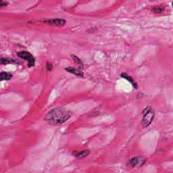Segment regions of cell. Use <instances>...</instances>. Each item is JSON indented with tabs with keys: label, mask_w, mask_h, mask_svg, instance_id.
Returning a JSON list of instances; mask_svg holds the SVG:
<instances>
[{
	"label": "cell",
	"mask_w": 173,
	"mask_h": 173,
	"mask_svg": "<svg viewBox=\"0 0 173 173\" xmlns=\"http://www.w3.org/2000/svg\"><path fill=\"white\" fill-rule=\"evenodd\" d=\"M72 116V112L64 108H54L45 116V120L52 124L59 125L67 121Z\"/></svg>",
	"instance_id": "cell-1"
},
{
	"label": "cell",
	"mask_w": 173,
	"mask_h": 173,
	"mask_svg": "<svg viewBox=\"0 0 173 173\" xmlns=\"http://www.w3.org/2000/svg\"><path fill=\"white\" fill-rule=\"evenodd\" d=\"M155 116L154 110L151 107L145 108L143 112V120H142V126L143 128H146L150 125Z\"/></svg>",
	"instance_id": "cell-2"
},
{
	"label": "cell",
	"mask_w": 173,
	"mask_h": 173,
	"mask_svg": "<svg viewBox=\"0 0 173 173\" xmlns=\"http://www.w3.org/2000/svg\"><path fill=\"white\" fill-rule=\"evenodd\" d=\"M18 56L20 58L28 61V67H32V66H35V57L32 56V54L29 53L28 52L26 51L20 52L18 53Z\"/></svg>",
	"instance_id": "cell-3"
},
{
	"label": "cell",
	"mask_w": 173,
	"mask_h": 173,
	"mask_svg": "<svg viewBox=\"0 0 173 173\" xmlns=\"http://www.w3.org/2000/svg\"><path fill=\"white\" fill-rule=\"evenodd\" d=\"M145 162V158H142V157H134V158H131L129 162V166L131 168L135 167H140L144 164Z\"/></svg>",
	"instance_id": "cell-4"
},
{
	"label": "cell",
	"mask_w": 173,
	"mask_h": 173,
	"mask_svg": "<svg viewBox=\"0 0 173 173\" xmlns=\"http://www.w3.org/2000/svg\"><path fill=\"white\" fill-rule=\"evenodd\" d=\"M46 24L54 26H62L66 23V20L62 18H55V19H50L44 20L43 22Z\"/></svg>",
	"instance_id": "cell-5"
},
{
	"label": "cell",
	"mask_w": 173,
	"mask_h": 173,
	"mask_svg": "<svg viewBox=\"0 0 173 173\" xmlns=\"http://www.w3.org/2000/svg\"><path fill=\"white\" fill-rule=\"evenodd\" d=\"M66 70L67 72H68V73L73 74V75H75L76 76H78V77H83L84 76V73L82 70L77 69V68H75L74 67H70V66H69V67L66 68Z\"/></svg>",
	"instance_id": "cell-6"
},
{
	"label": "cell",
	"mask_w": 173,
	"mask_h": 173,
	"mask_svg": "<svg viewBox=\"0 0 173 173\" xmlns=\"http://www.w3.org/2000/svg\"><path fill=\"white\" fill-rule=\"evenodd\" d=\"M121 77L124 78V79H126V80H127L129 83H131V85L133 86V87L135 88V89H137V86H138L137 84V83L135 82L134 79H133L132 77H131V76L128 75L127 73H122Z\"/></svg>",
	"instance_id": "cell-7"
},
{
	"label": "cell",
	"mask_w": 173,
	"mask_h": 173,
	"mask_svg": "<svg viewBox=\"0 0 173 173\" xmlns=\"http://www.w3.org/2000/svg\"><path fill=\"white\" fill-rule=\"evenodd\" d=\"M0 63L1 65H6L8 64H20V62H18L15 59L9 58V57H2L1 59Z\"/></svg>",
	"instance_id": "cell-8"
},
{
	"label": "cell",
	"mask_w": 173,
	"mask_h": 173,
	"mask_svg": "<svg viewBox=\"0 0 173 173\" xmlns=\"http://www.w3.org/2000/svg\"><path fill=\"white\" fill-rule=\"evenodd\" d=\"M12 78V74L7 73V72H1L0 73V81H9Z\"/></svg>",
	"instance_id": "cell-9"
},
{
	"label": "cell",
	"mask_w": 173,
	"mask_h": 173,
	"mask_svg": "<svg viewBox=\"0 0 173 173\" xmlns=\"http://www.w3.org/2000/svg\"><path fill=\"white\" fill-rule=\"evenodd\" d=\"M90 154V151L89 149H86V150H83L82 151H79V152L76 153V154H74V156H75L76 158H85V157L88 156Z\"/></svg>",
	"instance_id": "cell-10"
},
{
	"label": "cell",
	"mask_w": 173,
	"mask_h": 173,
	"mask_svg": "<svg viewBox=\"0 0 173 173\" xmlns=\"http://www.w3.org/2000/svg\"><path fill=\"white\" fill-rule=\"evenodd\" d=\"M165 10L164 6L163 5H156L152 8V11L155 14H161Z\"/></svg>",
	"instance_id": "cell-11"
},
{
	"label": "cell",
	"mask_w": 173,
	"mask_h": 173,
	"mask_svg": "<svg viewBox=\"0 0 173 173\" xmlns=\"http://www.w3.org/2000/svg\"><path fill=\"white\" fill-rule=\"evenodd\" d=\"M72 57H73L74 60H75V62H76L77 64H79V65H81V66H83V63H82V62H81V59H79L78 57L76 56V55H72Z\"/></svg>",
	"instance_id": "cell-12"
},
{
	"label": "cell",
	"mask_w": 173,
	"mask_h": 173,
	"mask_svg": "<svg viewBox=\"0 0 173 173\" xmlns=\"http://www.w3.org/2000/svg\"><path fill=\"white\" fill-rule=\"evenodd\" d=\"M52 68H53V66H52V64L51 62H48L46 63V70H48V71H51L52 70Z\"/></svg>",
	"instance_id": "cell-13"
},
{
	"label": "cell",
	"mask_w": 173,
	"mask_h": 173,
	"mask_svg": "<svg viewBox=\"0 0 173 173\" xmlns=\"http://www.w3.org/2000/svg\"><path fill=\"white\" fill-rule=\"evenodd\" d=\"M8 4V3L7 2V1H0V8H2L3 7L6 6Z\"/></svg>",
	"instance_id": "cell-14"
}]
</instances>
